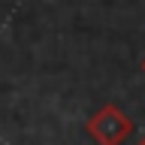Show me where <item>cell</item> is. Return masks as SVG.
<instances>
[{"label":"cell","instance_id":"1","mask_svg":"<svg viewBox=\"0 0 145 145\" xmlns=\"http://www.w3.org/2000/svg\"><path fill=\"white\" fill-rule=\"evenodd\" d=\"M85 130L94 139V145H124V139L133 133V118L124 115L115 103H103L88 118Z\"/></svg>","mask_w":145,"mask_h":145},{"label":"cell","instance_id":"2","mask_svg":"<svg viewBox=\"0 0 145 145\" xmlns=\"http://www.w3.org/2000/svg\"><path fill=\"white\" fill-rule=\"evenodd\" d=\"M139 145H145V133H142V142H139Z\"/></svg>","mask_w":145,"mask_h":145},{"label":"cell","instance_id":"3","mask_svg":"<svg viewBox=\"0 0 145 145\" xmlns=\"http://www.w3.org/2000/svg\"><path fill=\"white\" fill-rule=\"evenodd\" d=\"M142 72H145V57H142Z\"/></svg>","mask_w":145,"mask_h":145}]
</instances>
